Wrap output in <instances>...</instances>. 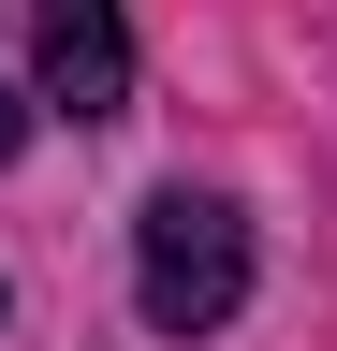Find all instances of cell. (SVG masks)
I'll use <instances>...</instances> for the list:
<instances>
[{
	"mask_svg": "<svg viewBox=\"0 0 337 351\" xmlns=\"http://www.w3.org/2000/svg\"><path fill=\"white\" fill-rule=\"evenodd\" d=\"M132 307L161 337H220L249 307V219L220 191H147V219H132Z\"/></svg>",
	"mask_w": 337,
	"mask_h": 351,
	"instance_id": "obj_1",
	"label": "cell"
},
{
	"mask_svg": "<svg viewBox=\"0 0 337 351\" xmlns=\"http://www.w3.org/2000/svg\"><path fill=\"white\" fill-rule=\"evenodd\" d=\"M30 73H45V103L89 132L132 103V15L117 0H30Z\"/></svg>",
	"mask_w": 337,
	"mask_h": 351,
	"instance_id": "obj_2",
	"label": "cell"
},
{
	"mask_svg": "<svg viewBox=\"0 0 337 351\" xmlns=\"http://www.w3.org/2000/svg\"><path fill=\"white\" fill-rule=\"evenodd\" d=\"M15 132H30V117H15V88H0V161H15Z\"/></svg>",
	"mask_w": 337,
	"mask_h": 351,
	"instance_id": "obj_3",
	"label": "cell"
}]
</instances>
